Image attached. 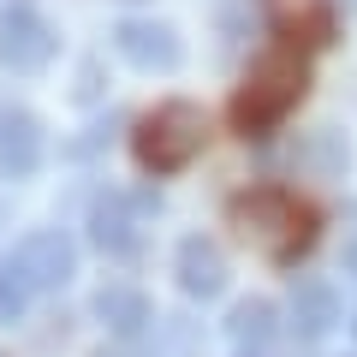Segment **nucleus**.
I'll use <instances>...</instances> for the list:
<instances>
[{
	"mask_svg": "<svg viewBox=\"0 0 357 357\" xmlns=\"http://www.w3.org/2000/svg\"><path fill=\"white\" fill-rule=\"evenodd\" d=\"M333 42V6H298L274 24V42L250 60L244 84L232 89V131L238 137H268V131H280L286 114L304 102L310 89V54L328 48Z\"/></svg>",
	"mask_w": 357,
	"mask_h": 357,
	"instance_id": "obj_1",
	"label": "nucleus"
},
{
	"mask_svg": "<svg viewBox=\"0 0 357 357\" xmlns=\"http://www.w3.org/2000/svg\"><path fill=\"white\" fill-rule=\"evenodd\" d=\"M227 215L268 262H280V268H292L298 256H310L316 238H321V215L298 191H286V185H250V191H238L227 203Z\"/></svg>",
	"mask_w": 357,
	"mask_h": 357,
	"instance_id": "obj_2",
	"label": "nucleus"
},
{
	"mask_svg": "<svg viewBox=\"0 0 357 357\" xmlns=\"http://www.w3.org/2000/svg\"><path fill=\"white\" fill-rule=\"evenodd\" d=\"M203 143H208V114L197 102H161L155 114L137 119V131H131V155H137V167L155 173V178L185 173V167L203 155Z\"/></svg>",
	"mask_w": 357,
	"mask_h": 357,
	"instance_id": "obj_3",
	"label": "nucleus"
},
{
	"mask_svg": "<svg viewBox=\"0 0 357 357\" xmlns=\"http://www.w3.org/2000/svg\"><path fill=\"white\" fill-rule=\"evenodd\" d=\"M60 54V30L42 18L36 0H13L0 18V66L6 72H42Z\"/></svg>",
	"mask_w": 357,
	"mask_h": 357,
	"instance_id": "obj_4",
	"label": "nucleus"
},
{
	"mask_svg": "<svg viewBox=\"0 0 357 357\" xmlns=\"http://www.w3.org/2000/svg\"><path fill=\"white\" fill-rule=\"evenodd\" d=\"M149 215H155V197L107 191V197L89 203V238H96V250H107V256H137Z\"/></svg>",
	"mask_w": 357,
	"mask_h": 357,
	"instance_id": "obj_5",
	"label": "nucleus"
},
{
	"mask_svg": "<svg viewBox=\"0 0 357 357\" xmlns=\"http://www.w3.org/2000/svg\"><path fill=\"white\" fill-rule=\"evenodd\" d=\"M6 262L18 268V280L30 286V298H42V292H60L77 274V244L66 238V232H30V238L13 244Z\"/></svg>",
	"mask_w": 357,
	"mask_h": 357,
	"instance_id": "obj_6",
	"label": "nucleus"
},
{
	"mask_svg": "<svg viewBox=\"0 0 357 357\" xmlns=\"http://www.w3.org/2000/svg\"><path fill=\"white\" fill-rule=\"evenodd\" d=\"M114 54L126 66H137V72H173L185 60V42L161 18H119L114 24Z\"/></svg>",
	"mask_w": 357,
	"mask_h": 357,
	"instance_id": "obj_7",
	"label": "nucleus"
},
{
	"mask_svg": "<svg viewBox=\"0 0 357 357\" xmlns=\"http://www.w3.org/2000/svg\"><path fill=\"white\" fill-rule=\"evenodd\" d=\"M42 149H48L42 119L30 114V107H18V102H0V173L6 178H30L42 167Z\"/></svg>",
	"mask_w": 357,
	"mask_h": 357,
	"instance_id": "obj_8",
	"label": "nucleus"
},
{
	"mask_svg": "<svg viewBox=\"0 0 357 357\" xmlns=\"http://www.w3.org/2000/svg\"><path fill=\"white\" fill-rule=\"evenodd\" d=\"M173 274H178V292H185V298H203V304L227 292V256H220V244L203 238V232L178 238V250H173Z\"/></svg>",
	"mask_w": 357,
	"mask_h": 357,
	"instance_id": "obj_9",
	"label": "nucleus"
},
{
	"mask_svg": "<svg viewBox=\"0 0 357 357\" xmlns=\"http://www.w3.org/2000/svg\"><path fill=\"white\" fill-rule=\"evenodd\" d=\"M96 316H102V328L114 333L119 345L149 340V328H155V310H149V298H143L137 286H102V292H96Z\"/></svg>",
	"mask_w": 357,
	"mask_h": 357,
	"instance_id": "obj_10",
	"label": "nucleus"
},
{
	"mask_svg": "<svg viewBox=\"0 0 357 357\" xmlns=\"http://www.w3.org/2000/svg\"><path fill=\"white\" fill-rule=\"evenodd\" d=\"M286 316H292L298 340H328V333L340 328V292H333L328 280H298Z\"/></svg>",
	"mask_w": 357,
	"mask_h": 357,
	"instance_id": "obj_11",
	"label": "nucleus"
},
{
	"mask_svg": "<svg viewBox=\"0 0 357 357\" xmlns=\"http://www.w3.org/2000/svg\"><path fill=\"white\" fill-rule=\"evenodd\" d=\"M227 333H232V345H238V351H262V345L280 333V310L268 304V298H244V304H232Z\"/></svg>",
	"mask_w": 357,
	"mask_h": 357,
	"instance_id": "obj_12",
	"label": "nucleus"
},
{
	"mask_svg": "<svg viewBox=\"0 0 357 357\" xmlns=\"http://www.w3.org/2000/svg\"><path fill=\"white\" fill-rule=\"evenodd\" d=\"M298 167H304L310 178H345V167H351V149H345L340 131H310V137L298 143Z\"/></svg>",
	"mask_w": 357,
	"mask_h": 357,
	"instance_id": "obj_13",
	"label": "nucleus"
},
{
	"mask_svg": "<svg viewBox=\"0 0 357 357\" xmlns=\"http://www.w3.org/2000/svg\"><path fill=\"white\" fill-rule=\"evenodd\" d=\"M24 310H30V286L18 280L13 262H0V321H18Z\"/></svg>",
	"mask_w": 357,
	"mask_h": 357,
	"instance_id": "obj_14",
	"label": "nucleus"
},
{
	"mask_svg": "<svg viewBox=\"0 0 357 357\" xmlns=\"http://www.w3.org/2000/svg\"><path fill=\"white\" fill-rule=\"evenodd\" d=\"M340 274H345V280H357V238H345V250H340Z\"/></svg>",
	"mask_w": 357,
	"mask_h": 357,
	"instance_id": "obj_15",
	"label": "nucleus"
},
{
	"mask_svg": "<svg viewBox=\"0 0 357 357\" xmlns=\"http://www.w3.org/2000/svg\"><path fill=\"white\" fill-rule=\"evenodd\" d=\"M351 333H357V316H351Z\"/></svg>",
	"mask_w": 357,
	"mask_h": 357,
	"instance_id": "obj_16",
	"label": "nucleus"
}]
</instances>
